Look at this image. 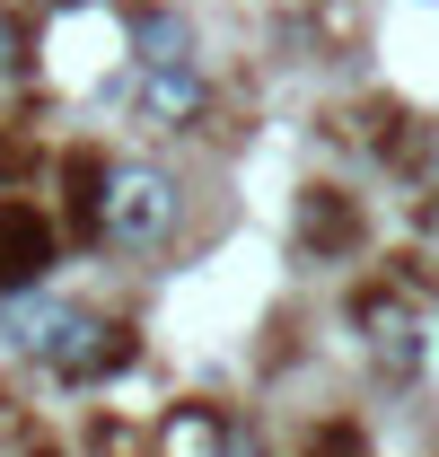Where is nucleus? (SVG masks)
I'll use <instances>...</instances> for the list:
<instances>
[{
	"mask_svg": "<svg viewBox=\"0 0 439 457\" xmlns=\"http://www.w3.org/2000/svg\"><path fill=\"white\" fill-rule=\"evenodd\" d=\"M9 343H27L62 387H97L114 370H132V326L106 308H79V299H36V308H9Z\"/></svg>",
	"mask_w": 439,
	"mask_h": 457,
	"instance_id": "obj_1",
	"label": "nucleus"
},
{
	"mask_svg": "<svg viewBox=\"0 0 439 457\" xmlns=\"http://www.w3.org/2000/svg\"><path fill=\"white\" fill-rule=\"evenodd\" d=\"M185 220V194L159 159H106V185H97V212H88V237L106 255H159Z\"/></svg>",
	"mask_w": 439,
	"mask_h": 457,
	"instance_id": "obj_2",
	"label": "nucleus"
},
{
	"mask_svg": "<svg viewBox=\"0 0 439 457\" xmlns=\"http://www.w3.org/2000/svg\"><path fill=\"white\" fill-rule=\"evenodd\" d=\"M343 317H352V335H360V343L386 361V378H413V370H422V308H413L404 273L360 282L352 299H343Z\"/></svg>",
	"mask_w": 439,
	"mask_h": 457,
	"instance_id": "obj_3",
	"label": "nucleus"
},
{
	"mask_svg": "<svg viewBox=\"0 0 439 457\" xmlns=\"http://www.w3.org/2000/svg\"><path fill=\"white\" fill-rule=\"evenodd\" d=\"M54 264H62V228H54V212H36V203L0 194V308H9L18 290H36Z\"/></svg>",
	"mask_w": 439,
	"mask_h": 457,
	"instance_id": "obj_4",
	"label": "nucleus"
},
{
	"mask_svg": "<svg viewBox=\"0 0 439 457\" xmlns=\"http://www.w3.org/2000/svg\"><path fill=\"white\" fill-rule=\"evenodd\" d=\"M360 237H369V220H360V203L343 185H308L299 194V228H290V255L299 264H352Z\"/></svg>",
	"mask_w": 439,
	"mask_h": 457,
	"instance_id": "obj_5",
	"label": "nucleus"
},
{
	"mask_svg": "<svg viewBox=\"0 0 439 457\" xmlns=\"http://www.w3.org/2000/svg\"><path fill=\"white\" fill-rule=\"evenodd\" d=\"M132 106L159 132H194L211 114V79H203V62H132Z\"/></svg>",
	"mask_w": 439,
	"mask_h": 457,
	"instance_id": "obj_6",
	"label": "nucleus"
},
{
	"mask_svg": "<svg viewBox=\"0 0 439 457\" xmlns=\"http://www.w3.org/2000/svg\"><path fill=\"white\" fill-rule=\"evenodd\" d=\"M228 413L220 404H167L159 431H150V457H228Z\"/></svg>",
	"mask_w": 439,
	"mask_h": 457,
	"instance_id": "obj_7",
	"label": "nucleus"
},
{
	"mask_svg": "<svg viewBox=\"0 0 439 457\" xmlns=\"http://www.w3.org/2000/svg\"><path fill=\"white\" fill-rule=\"evenodd\" d=\"M378 150H386V168L404 176L413 194H431V203H439V114H404Z\"/></svg>",
	"mask_w": 439,
	"mask_h": 457,
	"instance_id": "obj_8",
	"label": "nucleus"
},
{
	"mask_svg": "<svg viewBox=\"0 0 439 457\" xmlns=\"http://www.w3.org/2000/svg\"><path fill=\"white\" fill-rule=\"evenodd\" d=\"M123 45H132V62H194V18L185 9H123Z\"/></svg>",
	"mask_w": 439,
	"mask_h": 457,
	"instance_id": "obj_9",
	"label": "nucleus"
},
{
	"mask_svg": "<svg viewBox=\"0 0 439 457\" xmlns=\"http://www.w3.org/2000/svg\"><path fill=\"white\" fill-rule=\"evenodd\" d=\"M308 457H369V440H360V422H317Z\"/></svg>",
	"mask_w": 439,
	"mask_h": 457,
	"instance_id": "obj_10",
	"label": "nucleus"
},
{
	"mask_svg": "<svg viewBox=\"0 0 439 457\" xmlns=\"http://www.w3.org/2000/svg\"><path fill=\"white\" fill-rule=\"evenodd\" d=\"M0 79H27V18L0 9Z\"/></svg>",
	"mask_w": 439,
	"mask_h": 457,
	"instance_id": "obj_11",
	"label": "nucleus"
}]
</instances>
